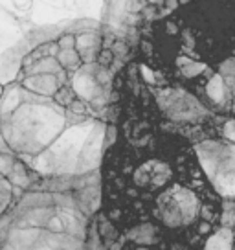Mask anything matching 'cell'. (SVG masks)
<instances>
[{
    "label": "cell",
    "mask_w": 235,
    "mask_h": 250,
    "mask_svg": "<svg viewBox=\"0 0 235 250\" xmlns=\"http://www.w3.org/2000/svg\"><path fill=\"white\" fill-rule=\"evenodd\" d=\"M114 140L99 169V213L116 230L112 250H202L220 227L222 199L195 147L165 131L136 59L112 78Z\"/></svg>",
    "instance_id": "1"
},
{
    "label": "cell",
    "mask_w": 235,
    "mask_h": 250,
    "mask_svg": "<svg viewBox=\"0 0 235 250\" xmlns=\"http://www.w3.org/2000/svg\"><path fill=\"white\" fill-rule=\"evenodd\" d=\"M134 59L200 100L208 81L235 52V0H195L155 21H138Z\"/></svg>",
    "instance_id": "2"
},
{
    "label": "cell",
    "mask_w": 235,
    "mask_h": 250,
    "mask_svg": "<svg viewBox=\"0 0 235 250\" xmlns=\"http://www.w3.org/2000/svg\"><path fill=\"white\" fill-rule=\"evenodd\" d=\"M81 179H39L0 217V250H86L99 199ZM98 186V184H96Z\"/></svg>",
    "instance_id": "3"
},
{
    "label": "cell",
    "mask_w": 235,
    "mask_h": 250,
    "mask_svg": "<svg viewBox=\"0 0 235 250\" xmlns=\"http://www.w3.org/2000/svg\"><path fill=\"white\" fill-rule=\"evenodd\" d=\"M145 81L158 109L160 125L165 131L186 138L193 147L204 142L219 140L220 125L226 116L212 112L195 94L176 81L162 76H158L157 81L147 78Z\"/></svg>",
    "instance_id": "4"
},
{
    "label": "cell",
    "mask_w": 235,
    "mask_h": 250,
    "mask_svg": "<svg viewBox=\"0 0 235 250\" xmlns=\"http://www.w3.org/2000/svg\"><path fill=\"white\" fill-rule=\"evenodd\" d=\"M198 164L208 182L222 201H235L230 186L235 189V146L222 140H210L195 146Z\"/></svg>",
    "instance_id": "5"
},
{
    "label": "cell",
    "mask_w": 235,
    "mask_h": 250,
    "mask_svg": "<svg viewBox=\"0 0 235 250\" xmlns=\"http://www.w3.org/2000/svg\"><path fill=\"white\" fill-rule=\"evenodd\" d=\"M74 37H76V52H78L83 66H90L92 62H96L98 54L101 52L103 35L94 33V31H85V33H79Z\"/></svg>",
    "instance_id": "6"
},
{
    "label": "cell",
    "mask_w": 235,
    "mask_h": 250,
    "mask_svg": "<svg viewBox=\"0 0 235 250\" xmlns=\"http://www.w3.org/2000/svg\"><path fill=\"white\" fill-rule=\"evenodd\" d=\"M19 85L39 98H54V94L61 88L57 76H28Z\"/></svg>",
    "instance_id": "7"
},
{
    "label": "cell",
    "mask_w": 235,
    "mask_h": 250,
    "mask_svg": "<svg viewBox=\"0 0 235 250\" xmlns=\"http://www.w3.org/2000/svg\"><path fill=\"white\" fill-rule=\"evenodd\" d=\"M202 250H235V232L230 228L219 227L206 239Z\"/></svg>",
    "instance_id": "8"
},
{
    "label": "cell",
    "mask_w": 235,
    "mask_h": 250,
    "mask_svg": "<svg viewBox=\"0 0 235 250\" xmlns=\"http://www.w3.org/2000/svg\"><path fill=\"white\" fill-rule=\"evenodd\" d=\"M79 96L76 92V88L72 86V83H66V85H61V88L54 94V98H52V102L59 107V109H68L72 105L74 100H78Z\"/></svg>",
    "instance_id": "9"
},
{
    "label": "cell",
    "mask_w": 235,
    "mask_h": 250,
    "mask_svg": "<svg viewBox=\"0 0 235 250\" xmlns=\"http://www.w3.org/2000/svg\"><path fill=\"white\" fill-rule=\"evenodd\" d=\"M220 227L235 230V201H222V210H220Z\"/></svg>",
    "instance_id": "10"
},
{
    "label": "cell",
    "mask_w": 235,
    "mask_h": 250,
    "mask_svg": "<svg viewBox=\"0 0 235 250\" xmlns=\"http://www.w3.org/2000/svg\"><path fill=\"white\" fill-rule=\"evenodd\" d=\"M114 61H116L114 54H112L110 50H107V48H101V52L98 54V59H96V64H98L99 68H107V70H110V66L114 64Z\"/></svg>",
    "instance_id": "11"
},
{
    "label": "cell",
    "mask_w": 235,
    "mask_h": 250,
    "mask_svg": "<svg viewBox=\"0 0 235 250\" xmlns=\"http://www.w3.org/2000/svg\"><path fill=\"white\" fill-rule=\"evenodd\" d=\"M59 44V50H72L76 48V37L74 35H63L61 39H55Z\"/></svg>",
    "instance_id": "12"
},
{
    "label": "cell",
    "mask_w": 235,
    "mask_h": 250,
    "mask_svg": "<svg viewBox=\"0 0 235 250\" xmlns=\"http://www.w3.org/2000/svg\"><path fill=\"white\" fill-rule=\"evenodd\" d=\"M4 90H6V88H4V85H0V98H2V94H4Z\"/></svg>",
    "instance_id": "13"
}]
</instances>
